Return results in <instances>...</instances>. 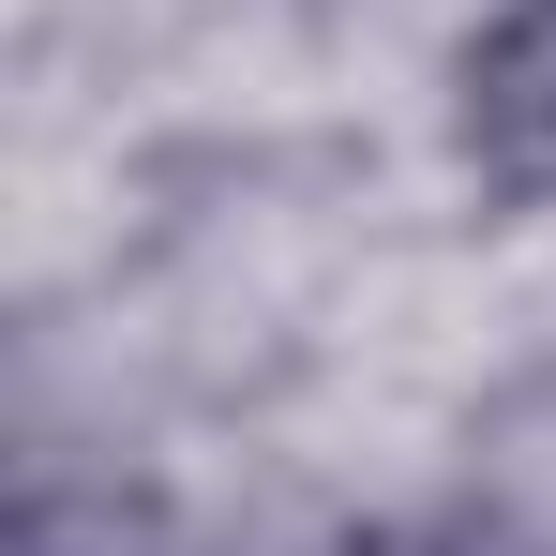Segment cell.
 Here are the masks:
<instances>
[{
	"label": "cell",
	"instance_id": "6da1fadb",
	"mask_svg": "<svg viewBox=\"0 0 556 556\" xmlns=\"http://www.w3.org/2000/svg\"><path fill=\"white\" fill-rule=\"evenodd\" d=\"M437 151L481 211H556V0H481L452 30Z\"/></svg>",
	"mask_w": 556,
	"mask_h": 556
},
{
	"label": "cell",
	"instance_id": "7a4b0ae2",
	"mask_svg": "<svg viewBox=\"0 0 556 556\" xmlns=\"http://www.w3.org/2000/svg\"><path fill=\"white\" fill-rule=\"evenodd\" d=\"M376 556H556V542L511 511V496H437V511H406Z\"/></svg>",
	"mask_w": 556,
	"mask_h": 556
}]
</instances>
